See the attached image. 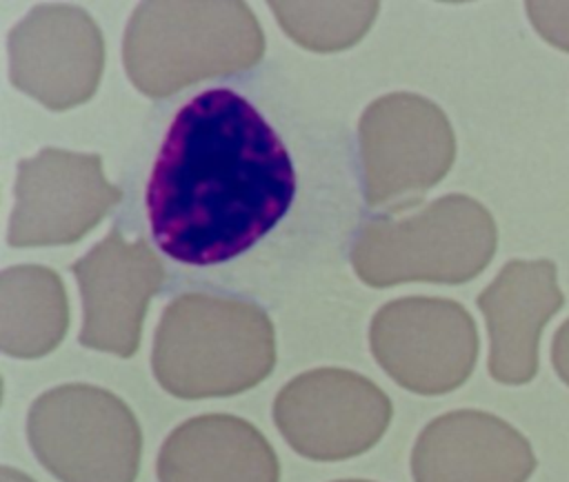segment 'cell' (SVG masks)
<instances>
[{"mask_svg": "<svg viewBox=\"0 0 569 482\" xmlns=\"http://www.w3.org/2000/svg\"><path fill=\"white\" fill-rule=\"evenodd\" d=\"M373 349L400 384L418 393H447L471 375L478 333L469 313L453 304L438 322L418 324L413 338L405 333L393 340L378 338Z\"/></svg>", "mask_w": 569, "mask_h": 482, "instance_id": "cell-7", "label": "cell"}, {"mask_svg": "<svg viewBox=\"0 0 569 482\" xmlns=\"http://www.w3.org/2000/svg\"><path fill=\"white\" fill-rule=\"evenodd\" d=\"M389 400L365 378L322 369L293 380L276 400V422L313 460L367 451L387 429Z\"/></svg>", "mask_w": 569, "mask_h": 482, "instance_id": "cell-3", "label": "cell"}, {"mask_svg": "<svg viewBox=\"0 0 569 482\" xmlns=\"http://www.w3.org/2000/svg\"><path fill=\"white\" fill-rule=\"evenodd\" d=\"M369 220L351 122L300 73L260 62L153 102L116 224L156 251L164 291L262 311L340 278Z\"/></svg>", "mask_w": 569, "mask_h": 482, "instance_id": "cell-1", "label": "cell"}, {"mask_svg": "<svg viewBox=\"0 0 569 482\" xmlns=\"http://www.w3.org/2000/svg\"><path fill=\"white\" fill-rule=\"evenodd\" d=\"M478 304L491 340V378L509 386L529 384L540 369V335L565 307L558 264L549 258L509 260Z\"/></svg>", "mask_w": 569, "mask_h": 482, "instance_id": "cell-4", "label": "cell"}, {"mask_svg": "<svg viewBox=\"0 0 569 482\" xmlns=\"http://www.w3.org/2000/svg\"><path fill=\"white\" fill-rule=\"evenodd\" d=\"M33 451L64 482H133L140 433L107 391L76 384L42 395L29 418Z\"/></svg>", "mask_w": 569, "mask_h": 482, "instance_id": "cell-2", "label": "cell"}, {"mask_svg": "<svg viewBox=\"0 0 569 482\" xmlns=\"http://www.w3.org/2000/svg\"><path fill=\"white\" fill-rule=\"evenodd\" d=\"M538 466L531 442L507 420L485 411H453L433 420L413 451L418 482H527Z\"/></svg>", "mask_w": 569, "mask_h": 482, "instance_id": "cell-5", "label": "cell"}, {"mask_svg": "<svg viewBox=\"0 0 569 482\" xmlns=\"http://www.w3.org/2000/svg\"><path fill=\"white\" fill-rule=\"evenodd\" d=\"M4 482H31L29 478H24L22 473H16L11 469H4Z\"/></svg>", "mask_w": 569, "mask_h": 482, "instance_id": "cell-10", "label": "cell"}, {"mask_svg": "<svg viewBox=\"0 0 569 482\" xmlns=\"http://www.w3.org/2000/svg\"><path fill=\"white\" fill-rule=\"evenodd\" d=\"M527 18L536 33L553 49L569 53V2L567 0H531L525 4Z\"/></svg>", "mask_w": 569, "mask_h": 482, "instance_id": "cell-8", "label": "cell"}, {"mask_svg": "<svg viewBox=\"0 0 569 482\" xmlns=\"http://www.w3.org/2000/svg\"><path fill=\"white\" fill-rule=\"evenodd\" d=\"M160 482H278L271 446L244 420L204 415L167 440L158 460Z\"/></svg>", "mask_w": 569, "mask_h": 482, "instance_id": "cell-6", "label": "cell"}, {"mask_svg": "<svg viewBox=\"0 0 569 482\" xmlns=\"http://www.w3.org/2000/svg\"><path fill=\"white\" fill-rule=\"evenodd\" d=\"M551 366L556 371V375L560 378V382L565 386H569V318L560 322V327L556 329L553 338H551Z\"/></svg>", "mask_w": 569, "mask_h": 482, "instance_id": "cell-9", "label": "cell"}]
</instances>
